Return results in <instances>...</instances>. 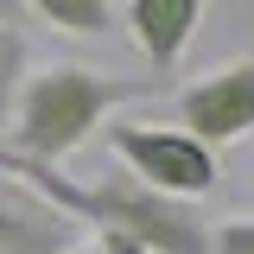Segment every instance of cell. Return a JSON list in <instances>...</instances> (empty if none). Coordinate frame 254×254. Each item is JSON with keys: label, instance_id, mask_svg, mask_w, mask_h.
<instances>
[{"label": "cell", "instance_id": "cell-1", "mask_svg": "<svg viewBox=\"0 0 254 254\" xmlns=\"http://www.w3.org/2000/svg\"><path fill=\"white\" fill-rule=\"evenodd\" d=\"M0 172L32 185L58 216L89 229L95 242H133L140 254H210V222L197 216V203H172L127 172L70 178L64 165H32V159H13V153H0Z\"/></svg>", "mask_w": 254, "mask_h": 254}, {"label": "cell", "instance_id": "cell-2", "mask_svg": "<svg viewBox=\"0 0 254 254\" xmlns=\"http://www.w3.org/2000/svg\"><path fill=\"white\" fill-rule=\"evenodd\" d=\"M159 76H115V70H89V64H45L32 70L19 102H13V127L0 153L32 159V165H64L83 153L102 127L115 121V108L153 95Z\"/></svg>", "mask_w": 254, "mask_h": 254}, {"label": "cell", "instance_id": "cell-3", "mask_svg": "<svg viewBox=\"0 0 254 254\" xmlns=\"http://www.w3.org/2000/svg\"><path fill=\"white\" fill-rule=\"evenodd\" d=\"M102 140H108V153L121 159L127 178H140L146 190L172 197V203H197V197H210L216 178H222L216 146H203V140L185 133L178 121L172 127H159V121H108Z\"/></svg>", "mask_w": 254, "mask_h": 254}, {"label": "cell", "instance_id": "cell-4", "mask_svg": "<svg viewBox=\"0 0 254 254\" xmlns=\"http://www.w3.org/2000/svg\"><path fill=\"white\" fill-rule=\"evenodd\" d=\"M178 127L203 146H235L254 133V51L222 58L216 70L190 76L178 89Z\"/></svg>", "mask_w": 254, "mask_h": 254}, {"label": "cell", "instance_id": "cell-5", "mask_svg": "<svg viewBox=\"0 0 254 254\" xmlns=\"http://www.w3.org/2000/svg\"><path fill=\"white\" fill-rule=\"evenodd\" d=\"M203 13H210V0H127V38L140 45V58L153 64V76L165 83L178 64H185L190 38L203 32Z\"/></svg>", "mask_w": 254, "mask_h": 254}, {"label": "cell", "instance_id": "cell-6", "mask_svg": "<svg viewBox=\"0 0 254 254\" xmlns=\"http://www.w3.org/2000/svg\"><path fill=\"white\" fill-rule=\"evenodd\" d=\"M83 248V229L58 216L45 197L0 172V254H70Z\"/></svg>", "mask_w": 254, "mask_h": 254}, {"label": "cell", "instance_id": "cell-7", "mask_svg": "<svg viewBox=\"0 0 254 254\" xmlns=\"http://www.w3.org/2000/svg\"><path fill=\"white\" fill-rule=\"evenodd\" d=\"M32 6L45 26L70 32V38H102V32H115V0H19Z\"/></svg>", "mask_w": 254, "mask_h": 254}, {"label": "cell", "instance_id": "cell-8", "mask_svg": "<svg viewBox=\"0 0 254 254\" xmlns=\"http://www.w3.org/2000/svg\"><path fill=\"white\" fill-rule=\"evenodd\" d=\"M32 76V45L19 26H0V146H6V127H13V102Z\"/></svg>", "mask_w": 254, "mask_h": 254}, {"label": "cell", "instance_id": "cell-9", "mask_svg": "<svg viewBox=\"0 0 254 254\" xmlns=\"http://www.w3.org/2000/svg\"><path fill=\"white\" fill-rule=\"evenodd\" d=\"M210 254H254V216L210 222Z\"/></svg>", "mask_w": 254, "mask_h": 254}, {"label": "cell", "instance_id": "cell-10", "mask_svg": "<svg viewBox=\"0 0 254 254\" xmlns=\"http://www.w3.org/2000/svg\"><path fill=\"white\" fill-rule=\"evenodd\" d=\"M19 13H26L19 0H0V26H19Z\"/></svg>", "mask_w": 254, "mask_h": 254}, {"label": "cell", "instance_id": "cell-11", "mask_svg": "<svg viewBox=\"0 0 254 254\" xmlns=\"http://www.w3.org/2000/svg\"><path fill=\"white\" fill-rule=\"evenodd\" d=\"M95 248H102V254H140L133 242H95Z\"/></svg>", "mask_w": 254, "mask_h": 254}, {"label": "cell", "instance_id": "cell-12", "mask_svg": "<svg viewBox=\"0 0 254 254\" xmlns=\"http://www.w3.org/2000/svg\"><path fill=\"white\" fill-rule=\"evenodd\" d=\"M70 254H102V248H95V242H83V248H70Z\"/></svg>", "mask_w": 254, "mask_h": 254}]
</instances>
